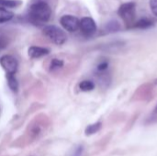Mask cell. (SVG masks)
Instances as JSON below:
<instances>
[{"label": "cell", "instance_id": "9a60e30c", "mask_svg": "<svg viewBox=\"0 0 157 156\" xmlns=\"http://www.w3.org/2000/svg\"><path fill=\"white\" fill-rule=\"evenodd\" d=\"M149 5H150L151 11L153 12V14L155 16L157 17V0H150Z\"/></svg>", "mask_w": 157, "mask_h": 156}, {"label": "cell", "instance_id": "ba28073f", "mask_svg": "<svg viewBox=\"0 0 157 156\" xmlns=\"http://www.w3.org/2000/svg\"><path fill=\"white\" fill-rule=\"evenodd\" d=\"M14 17L13 12L6 8V6H0V23H5L12 19Z\"/></svg>", "mask_w": 157, "mask_h": 156}, {"label": "cell", "instance_id": "3957f363", "mask_svg": "<svg viewBox=\"0 0 157 156\" xmlns=\"http://www.w3.org/2000/svg\"><path fill=\"white\" fill-rule=\"evenodd\" d=\"M118 14L126 24L131 25V24L134 23V20L136 17V5H135V3L129 2V3L122 4L118 10Z\"/></svg>", "mask_w": 157, "mask_h": 156}, {"label": "cell", "instance_id": "8992f818", "mask_svg": "<svg viewBox=\"0 0 157 156\" xmlns=\"http://www.w3.org/2000/svg\"><path fill=\"white\" fill-rule=\"evenodd\" d=\"M60 23L65 30L69 32H75L79 29L80 20L75 16L64 15L60 18Z\"/></svg>", "mask_w": 157, "mask_h": 156}, {"label": "cell", "instance_id": "30bf717a", "mask_svg": "<svg viewBox=\"0 0 157 156\" xmlns=\"http://www.w3.org/2000/svg\"><path fill=\"white\" fill-rule=\"evenodd\" d=\"M6 78H7V84L9 88L13 91V92H17L18 89V84L17 82V79L15 78L14 74H6Z\"/></svg>", "mask_w": 157, "mask_h": 156}, {"label": "cell", "instance_id": "4fadbf2b", "mask_svg": "<svg viewBox=\"0 0 157 156\" xmlns=\"http://www.w3.org/2000/svg\"><path fill=\"white\" fill-rule=\"evenodd\" d=\"M101 128V122H97L95 124L89 125L86 129V135H92L96 132H98Z\"/></svg>", "mask_w": 157, "mask_h": 156}, {"label": "cell", "instance_id": "5bb4252c", "mask_svg": "<svg viewBox=\"0 0 157 156\" xmlns=\"http://www.w3.org/2000/svg\"><path fill=\"white\" fill-rule=\"evenodd\" d=\"M63 65V62L61 60H57V59H53L51 63V69L52 70H55V69H59Z\"/></svg>", "mask_w": 157, "mask_h": 156}, {"label": "cell", "instance_id": "277c9868", "mask_svg": "<svg viewBox=\"0 0 157 156\" xmlns=\"http://www.w3.org/2000/svg\"><path fill=\"white\" fill-rule=\"evenodd\" d=\"M0 64L6 74H15L17 70V61L11 55H4L0 58Z\"/></svg>", "mask_w": 157, "mask_h": 156}, {"label": "cell", "instance_id": "5b68a950", "mask_svg": "<svg viewBox=\"0 0 157 156\" xmlns=\"http://www.w3.org/2000/svg\"><path fill=\"white\" fill-rule=\"evenodd\" d=\"M79 29H81L82 33L86 36V37H90L93 36L96 31H97V24L95 22V20L89 17H83L80 20L79 23Z\"/></svg>", "mask_w": 157, "mask_h": 156}, {"label": "cell", "instance_id": "6da1fadb", "mask_svg": "<svg viewBox=\"0 0 157 156\" xmlns=\"http://www.w3.org/2000/svg\"><path fill=\"white\" fill-rule=\"evenodd\" d=\"M52 15V9L46 2H37L30 6L29 10V19L36 26H41L46 23Z\"/></svg>", "mask_w": 157, "mask_h": 156}, {"label": "cell", "instance_id": "52a82bcc", "mask_svg": "<svg viewBox=\"0 0 157 156\" xmlns=\"http://www.w3.org/2000/svg\"><path fill=\"white\" fill-rule=\"evenodd\" d=\"M49 53V50L46 48L39 47V46H31L29 49V55L30 58L36 59L40 58L44 55H47Z\"/></svg>", "mask_w": 157, "mask_h": 156}, {"label": "cell", "instance_id": "2e32d148", "mask_svg": "<svg viewBox=\"0 0 157 156\" xmlns=\"http://www.w3.org/2000/svg\"><path fill=\"white\" fill-rule=\"evenodd\" d=\"M157 120V105L156 107L155 108V109H154V111H153V113L151 114V116H150V118H149V122H155V121H156Z\"/></svg>", "mask_w": 157, "mask_h": 156}, {"label": "cell", "instance_id": "7a4b0ae2", "mask_svg": "<svg viewBox=\"0 0 157 156\" xmlns=\"http://www.w3.org/2000/svg\"><path fill=\"white\" fill-rule=\"evenodd\" d=\"M43 34L50 40H52L53 43H55L57 45L63 44L67 40V36H66L65 32L63 29H61L60 28L53 26V25H49V26L44 27Z\"/></svg>", "mask_w": 157, "mask_h": 156}, {"label": "cell", "instance_id": "7c38bea8", "mask_svg": "<svg viewBox=\"0 0 157 156\" xmlns=\"http://www.w3.org/2000/svg\"><path fill=\"white\" fill-rule=\"evenodd\" d=\"M106 29L108 32H116L121 29V25L118 21H110L106 25Z\"/></svg>", "mask_w": 157, "mask_h": 156}, {"label": "cell", "instance_id": "9c48e42d", "mask_svg": "<svg viewBox=\"0 0 157 156\" xmlns=\"http://www.w3.org/2000/svg\"><path fill=\"white\" fill-rule=\"evenodd\" d=\"M79 88L84 92L92 91L95 88V84L90 80H84L79 84Z\"/></svg>", "mask_w": 157, "mask_h": 156}, {"label": "cell", "instance_id": "8fae6325", "mask_svg": "<svg viewBox=\"0 0 157 156\" xmlns=\"http://www.w3.org/2000/svg\"><path fill=\"white\" fill-rule=\"evenodd\" d=\"M153 26V22L147 18H142L139 21L135 22L134 27L138 29H148Z\"/></svg>", "mask_w": 157, "mask_h": 156}, {"label": "cell", "instance_id": "e0dca14e", "mask_svg": "<svg viewBox=\"0 0 157 156\" xmlns=\"http://www.w3.org/2000/svg\"><path fill=\"white\" fill-rule=\"evenodd\" d=\"M107 68H108V63H106V62H104V63H100V64L98 66V71H104V70H106Z\"/></svg>", "mask_w": 157, "mask_h": 156}]
</instances>
